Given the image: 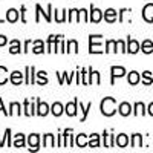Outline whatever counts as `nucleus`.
<instances>
[{
  "label": "nucleus",
  "mask_w": 153,
  "mask_h": 153,
  "mask_svg": "<svg viewBox=\"0 0 153 153\" xmlns=\"http://www.w3.org/2000/svg\"><path fill=\"white\" fill-rule=\"evenodd\" d=\"M100 110L104 117H113L117 113V100L112 97H106L101 100L100 103Z\"/></svg>",
  "instance_id": "1"
},
{
  "label": "nucleus",
  "mask_w": 153,
  "mask_h": 153,
  "mask_svg": "<svg viewBox=\"0 0 153 153\" xmlns=\"http://www.w3.org/2000/svg\"><path fill=\"white\" fill-rule=\"evenodd\" d=\"M103 35L91 34L89 35V54H103Z\"/></svg>",
  "instance_id": "2"
},
{
  "label": "nucleus",
  "mask_w": 153,
  "mask_h": 153,
  "mask_svg": "<svg viewBox=\"0 0 153 153\" xmlns=\"http://www.w3.org/2000/svg\"><path fill=\"white\" fill-rule=\"evenodd\" d=\"M52 11H54V8H52V5H51V3L48 5L46 11H43V8L37 3V5H35V23L40 22L42 16H43V19H45L48 23H51V22H52Z\"/></svg>",
  "instance_id": "3"
},
{
  "label": "nucleus",
  "mask_w": 153,
  "mask_h": 153,
  "mask_svg": "<svg viewBox=\"0 0 153 153\" xmlns=\"http://www.w3.org/2000/svg\"><path fill=\"white\" fill-rule=\"evenodd\" d=\"M104 17V11L98 9L95 5H91V9H89V22L92 23H100Z\"/></svg>",
  "instance_id": "4"
},
{
  "label": "nucleus",
  "mask_w": 153,
  "mask_h": 153,
  "mask_svg": "<svg viewBox=\"0 0 153 153\" xmlns=\"http://www.w3.org/2000/svg\"><path fill=\"white\" fill-rule=\"evenodd\" d=\"M40 135L38 133H31L28 138H26V141H28V149H29V152L32 150V152H37L38 149H40Z\"/></svg>",
  "instance_id": "5"
},
{
  "label": "nucleus",
  "mask_w": 153,
  "mask_h": 153,
  "mask_svg": "<svg viewBox=\"0 0 153 153\" xmlns=\"http://www.w3.org/2000/svg\"><path fill=\"white\" fill-rule=\"evenodd\" d=\"M35 68L34 66H26L25 68V84H28V86H32L35 84Z\"/></svg>",
  "instance_id": "6"
},
{
  "label": "nucleus",
  "mask_w": 153,
  "mask_h": 153,
  "mask_svg": "<svg viewBox=\"0 0 153 153\" xmlns=\"http://www.w3.org/2000/svg\"><path fill=\"white\" fill-rule=\"evenodd\" d=\"M127 74V71L123 66H112L110 68V84H115V78H121Z\"/></svg>",
  "instance_id": "7"
},
{
  "label": "nucleus",
  "mask_w": 153,
  "mask_h": 153,
  "mask_svg": "<svg viewBox=\"0 0 153 153\" xmlns=\"http://www.w3.org/2000/svg\"><path fill=\"white\" fill-rule=\"evenodd\" d=\"M23 113L26 115V117H34V115H37V101L35 104L31 103V101L26 98L23 101Z\"/></svg>",
  "instance_id": "8"
},
{
  "label": "nucleus",
  "mask_w": 153,
  "mask_h": 153,
  "mask_svg": "<svg viewBox=\"0 0 153 153\" xmlns=\"http://www.w3.org/2000/svg\"><path fill=\"white\" fill-rule=\"evenodd\" d=\"M9 81L14 86H22L25 83V74H22L20 71H12L9 72Z\"/></svg>",
  "instance_id": "9"
},
{
  "label": "nucleus",
  "mask_w": 153,
  "mask_h": 153,
  "mask_svg": "<svg viewBox=\"0 0 153 153\" xmlns=\"http://www.w3.org/2000/svg\"><path fill=\"white\" fill-rule=\"evenodd\" d=\"M139 51H141V45H139V42L129 35L127 37V54H138Z\"/></svg>",
  "instance_id": "10"
},
{
  "label": "nucleus",
  "mask_w": 153,
  "mask_h": 153,
  "mask_svg": "<svg viewBox=\"0 0 153 153\" xmlns=\"http://www.w3.org/2000/svg\"><path fill=\"white\" fill-rule=\"evenodd\" d=\"M37 101V115L38 117H46V115L51 112V107L48 103H45V101H42L40 98H35Z\"/></svg>",
  "instance_id": "11"
},
{
  "label": "nucleus",
  "mask_w": 153,
  "mask_h": 153,
  "mask_svg": "<svg viewBox=\"0 0 153 153\" xmlns=\"http://www.w3.org/2000/svg\"><path fill=\"white\" fill-rule=\"evenodd\" d=\"M78 98H75L74 101H71V103H68L65 106V113L68 115V117H75L76 112H78Z\"/></svg>",
  "instance_id": "12"
},
{
  "label": "nucleus",
  "mask_w": 153,
  "mask_h": 153,
  "mask_svg": "<svg viewBox=\"0 0 153 153\" xmlns=\"http://www.w3.org/2000/svg\"><path fill=\"white\" fill-rule=\"evenodd\" d=\"M118 113L121 117H129V115L133 113V106L130 103H127V101H123V103L118 104Z\"/></svg>",
  "instance_id": "13"
},
{
  "label": "nucleus",
  "mask_w": 153,
  "mask_h": 153,
  "mask_svg": "<svg viewBox=\"0 0 153 153\" xmlns=\"http://www.w3.org/2000/svg\"><path fill=\"white\" fill-rule=\"evenodd\" d=\"M101 135H103V144H104V147H107V149H112V147H115V146H117V143H115V138H117V136H115L112 132L109 133L107 130H104V132L101 133Z\"/></svg>",
  "instance_id": "14"
},
{
  "label": "nucleus",
  "mask_w": 153,
  "mask_h": 153,
  "mask_svg": "<svg viewBox=\"0 0 153 153\" xmlns=\"http://www.w3.org/2000/svg\"><path fill=\"white\" fill-rule=\"evenodd\" d=\"M75 74H76V71L71 72V74H68V72H55V75L58 76V83L60 84H65V81H68V84H71L72 80H74V76H75Z\"/></svg>",
  "instance_id": "15"
},
{
  "label": "nucleus",
  "mask_w": 153,
  "mask_h": 153,
  "mask_svg": "<svg viewBox=\"0 0 153 153\" xmlns=\"http://www.w3.org/2000/svg\"><path fill=\"white\" fill-rule=\"evenodd\" d=\"M75 146L80 147V149L89 147V135H86V133L75 135Z\"/></svg>",
  "instance_id": "16"
},
{
  "label": "nucleus",
  "mask_w": 153,
  "mask_h": 153,
  "mask_svg": "<svg viewBox=\"0 0 153 153\" xmlns=\"http://www.w3.org/2000/svg\"><path fill=\"white\" fill-rule=\"evenodd\" d=\"M143 19L147 23H153V3H147L143 8Z\"/></svg>",
  "instance_id": "17"
},
{
  "label": "nucleus",
  "mask_w": 153,
  "mask_h": 153,
  "mask_svg": "<svg viewBox=\"0 0 153 153\" xmlns=\"http://www.w3.org/2000/svg\"><path fill=\"white\" fill-rule=\"evenodd\" d=\"M20 52H23L20 40H17V38H14V40H9V54L17 55V54H20Z\"/></svg>",
  "instance_id": "18"
},
{
  "label": "nucleus",
  "mask_w": 153,
  "mask_h": 153,
  "mask_svg": "<svg viewBox=\"0 0 153 153\" xmlns=\"http://www.w3.org/2000/svg\"><path fill=\"white\" fill-rule=\"evenodd\" d=\"M26 136H25L23 133H17L14 135V139H12V147H16V149H22L26 146Z\"/></svg>",
  "instance_id": "19"
},
{
  "label": "nucleus",
  "mask_w": 153,
  "mask_h": 153,
  "mask_svg": "<svg viewBox=\"0 0 153 153\" xmlns=\"http://www.w3.org/2000/svg\"><path fill=\"white\" fill-rule=\"evenodd\" d=\"M104 20L107 22V23H115L118 20V12H117V9H113V8H107L106 11H104Z\"/></svg>",
  "instance_id": "20"
},
{
  "label": "nucleus",
  "mask_w": 153,
  "mask_h": 153,
  "mask_svg": "<svg viewBox=\"0 0 153 153\" xmlns=\"http://www.w3.org/2000/svg\"><path fill=\"white\" fill-rule=\"evenodd\" d=\"M61 37H63L61 34H58V35L52 34V35H49V37H48V42H46V48H48V49H46V52H48V54H52V48H54V45L60 40Z\"/></svg>",
  "instance_id": "21"
},
{
  "label": "nucleus",
  "mask_w": 153,
  "mask_h": 153,
  "mask_svg": "<svg viewBox=\"0 0 153 153\" xmlns=\"http://www.w3.org/2000/svg\"><path fill=\"white\" fill-rule=\"evenodd\" d=\"M19 16H20V12L16 9V8H9L8 11H6V22H9V23H16V22H19Z\"/></svg>",
  "instance_id": "22"
},
{
  "label": "nucleus",
  "mask_w": 153,
  "mask_h": 153,
  "mask_svg": "<svg viewBox=\"0 0 153 153\" xmlns=\"http://www.w3.org/2000/svg\"><path fill=\"white\" fill-rule=\"evenodd\" d=\"M147 113V107H146V104L144 103H141V101H138V103H135L133 104V115L135 117H139V115H146Z\"/></svg>",
  "instance_id": "23"
},
{
  "label": "nucleus",
  "mask_w": 153,
  "mask_h": 153,
  "mask_svg": "<svg viewBox=\"0 0 153 153\" xmlns=\"http://www.w3.org/2000/svg\"><path fill=\"white\" fill-rule=\"evenodd\" d=\"M139 81H141V75H139V72H136V71L129 72V75H127V83H129L130 86H136Z\"/></svg>",
  "instance_id": "24"
},
{
  "label": "nucleus",
  "mask_w": 153,
  "mask_h": 153,
  "mask_svg": "<svg viewBox=\"0 0 153 153\" xmlns=\"http://www.w3.org/2000/svg\"><path fill=\"white\" fill-rule=\"evenodd\" d=\"M115 143H117V146L120 149H124V147L129 146V136H127L126 133H120V135H117V138H115Z\"/></svg>",
  "instance_id": "25"
},
{
  "label": "nucleus",
  "mask_w": 153,
  "mask_h": 153,
  "mask_svg": "<svg viewBox=\"0 0 153 153\" xmlns=\"http://www.w3.org/2000/svg\"><path fill=\"white\" fill-rule=\"evenodd\" d=\"M51 113H52L54 117H61V115L65 113V106L61 103H58V101H55V103L51 106Z\"/></svg>",
  "instance_id": "26"
},
{
  "label": "nucleus",
  "mask_w": 153,
  "mask_h": 153,
  "mask_svg": "<svg viewBox=\"0 0 153 153\" xmlns=\"http://www.w3.org/2000/svg\"><path fill=\"white\" fill-rule=\"evenodd\" d=\"M32 45H34V48H32V52H34V54L40 55V54H45V52H46L43 40H34V42H32Z\"/></svg>",
  "instance_id": "27"
},
{
  "label": "nucleus",
  "mask_w": 153,
  "mask_h": 153,
  "mask_svg": "<svg viewBox=\"0 0 153 153\" xmlns=\"http://www.w3.org/2000/svg\"><path fill=\"white\" fill-rule=\"evenodd\" d=\"M35 75H37V78H38V80H35V83H37L38 86H46V84L49 83V80H48V72H46V71H38Z\"/></svg>",
  "instance_id": "28"
},
{
  "label": "nucleus",
  "mask_w": 153,
  "mask_h": 153,
  "mask_svg": "<svg viewBox=\"0 0 153 153\" xmlns=\"http://www.w3.org/2000/svg\"><path fill=\"white\" fill-rule=\"evenodd\" d=\"M66 52L68 54H78V42L71 38L68 40V45H66Z\"/></svg>",
  "instance_id": "29"
},
{
  "label": "nucleus",
  "mask_w": 153,
  "mask_h": 153,
  "mask_svg": "<svg viewBox=\"0 0 153 153\" xmlns=\"http://www.w3.org/2000/svg\"><path fill=\"white\" fill-rule=\"evenodd\" d=\"M130 146H132L133 149L143 147V135H141V133H133L132 138H130Z\"/></svg>",
  "instance_id": "30"
},
{
  "label": "nucleus",
  "mask_w": 153,
  "mask_h": 153,
  "mask_svg": "<svg viewBox=\"0 0 153 153\" xmlns=\"http://www.w3.org/2000/svg\"><path fill=\"white\" fill-rule=\"evenodd\" d=\"M43 147H48V149L55 147V136H54L52 133L43 135Z\"/></svg>",
  "instance_id": "31"
},
{
  "label": "nucleus",
  "mask_w": 153,
  "mask_h": 153,
  "mask_svg": "<svg viewBox=\"0 0 153 153\" xmlns=\"http://www.w3.org/2000/svg\"><path fill=\"white\" fill-rule=\"evenodd\" d=\"M78 104H80V110H81V113H83V117H81V120H80V121H81V123H84V121L87 120V115H89V110L92 109V103H87V104L84 106V104L81 103V101H80Z\"/></svg>",
  "instance_id": "32"
},
{
  "label": "nucleus",
  "mask_w": 153,
  "mask_h": 153,
  "mask_svg": "<svg viewBox=\"0 0 153 153\" xmlns=\"http://www.w3.org/2000/svg\"><path fill=\"white\" fill-rule=\"evenodd\" d=\"M54 14H55V22L57 23H65L68 20V9H63V11L55 9Z\"/></svg>",
  "instance_id": "33"
},
{
  "label": "nucleus",
  "mask_w": 153,
  "mask_h": 153,
  "mask_svg": "<svg viewBox=\"0 0 153 153\" xmlns=\"http://www.w3.org/2000/svg\"><path fill=\"white\" fill-rule=\"evenodd\" d=\"M117 48H118L117 40H106V49H104V52H106V54H110V52L117 54V51H118Z\"/></svg>",
  "instance_id": "34"
},
{
  "label": "nucleus",
  "mask_w": 153,
  "mask_h": 153,
  "mask_svg": "<svg viewBox=\"0 0 153 153\" xmlns=\"http://www.w3.org/2000/svg\"><path fill=\"white\" fill-rule=\"evenodd\" d=\"M22 113L23 112H22V104L20 103H16V101H14V103L9 104V117H12V115H19V117H20Z\"/></svg>",
  "instance_id": "35"
},
{
  "label": "nucleus",
  "mask_w": 153,
  "mask_h": 153,
  "mask_svg": "<svg viewBox=\"0 0 153 153\" xmlns=\"http://www.w3.org/2000/svg\"><path fill=\"white\" fill-rule=\"evenodd\" d=\"M8 74H9L8 68L0 66V86H3V84H6L9 81V75Z\"/></svg>",
  "instance_id": "36"
},
{
  "label": "nucleus",
  "mask_w": 153,
  "mask_h": 153,
  "mask_svg": "<svg viewBox=\"0 0 153 153\" xmlns=\"http://www.w3.org/2000/svg\"><path fill=\"white\" fill-rule=\"evenodd\" d=\"M89 147H92V149L100 147V135H98V133L89 135Z\"/></svg>",
  "instance_id": "37"
},
{
  "label": "nucleus",
  "mask_w": 153,
  "mask_h": 153,
  "mask_svg": "<svg viewBox=\"0 0 153 153\" xmlns=\"http://www.w3.org/2000/svg\"><path fill=\"white\" fill-rule=\"evenodd\" d=\"M141 81H143V84H146V86L153 84V75H152V72H150V71L143 72V75H141Z\"/></svg>",
  "instance_id": "38"
},
{
  "label": "nucleus",
  "mask_w": 153,
  "mask_h": 153,
  "mask_svg": "<svg viewBox=\"0 0 153 153\" xmlns=\"http://www.w3.org/2000/svg\"><path fill=\"white\" fill-rule=\"evenodd\" d=\"M141 51L144 54H152L153 52V42L152 40H144L141 43Z\"/></svg>",
  "instance_id": "39"
},
{
  "label": "nucleus",
  "mask_w": 153,
  "mask_h": 153,
  "mask_svg": "<svg viewBox=\"0 0 153 153\" xmlns=\"http://www.w3.org/2000/svg\"><path fill=\"white\" fill-rule=\"evenodd\" d=\"M130 12H132L130 8H121V9L118 11V22H120V23H124L126 16H127V14H130Z\"/></svg>",
  "instance_id": "40"
},
{
  "label": "nucleus",
  "mask_w": 153,
  "mask_h": 153,
  "mask_svg": "<svg viewBox=\"0 0 153 153\" xmlns=\"http://www.w3.org/2000/svg\"><path fill=\"white\" fill-rule=\"evenodd\" d=\"M81 84L83 86H89V72H87V68L81 69Z\"/></svg>",
  "instance_id": "41"
},
{
  "label": "nucleus",
  "mask_w": 153,
  "mask_h": 153,
  "mask_svg": "<svg viewBox=\"0 0 153 153\" xmlns=\"http://www.w3.org/2000/svg\"><path fill=\"white\" fill-rule=\"evenodd\" d=\"M117 43H118V51H120V52L127 54V42H124V40H117Z\"/></svg>",
  "instance_id": "42"
},
{
  "label": "nucleus",
  "mask_w": 153,
  "mask_h": 153,
  "mask_svg": "<svg viewBox=\"0 0 153 153\" xmlns=\"http://www.w3.org/2000/svg\"><path fill=\"white\" fill-rule=\"evenodd\" d=\"M20 22L26 23V6H25V5L20 6Z\"/></svg>",
  "instance_id": "43"
},
{
  "label": "nucleus",
  "mask_w": 153,
  "mask_h": 153,
  "mask_svg": "<svg viewBox=\"0 0 153 153\" xmlns=\"http://www.w3.org/2000/svg\"><path fill=\"white\" fill-rule=\"evenodd\" d=\"M5 136H6V146H8V147H12V135H11V129H6V130H5Z\"/></svg>",
  "instance_id": "44"
},
{
  "label": "nucleus",
  "mask_w": 153,
  "mask_h": 153,
  "mask_svg": "<svg viewBox=\"0 0 153 153\" xmlns=\"http://www.w3.org/2000/svg\"><path fill=\"white\" fill-rule=\"evenodd\" d=\"M57 138H58V144L57 146L58 147H66V144H65V133H63V130L58 132V136Z\"/></svg>",
  "instance_id": "45"
},
{
  "label": "nucleus",
  "mask_w": 153,
  "mask_h": 153,
  "mask_svg": "<svg viewBox=\"0 0 153 153\" xmlns=\"http://www.w3.org/2000/svg\"><path fill=\"white\" fill-rule=\"evenodd\" d=\"M94 83L95 84H101V75H100V72L98 71H94Z\"/></svg>",
  "instance_id": "46"
},
{
  "label": "nucleus",
  "mask_w": 153,
  "mask_h": 153,
  "mask_svg": "<svg viewBox=\"0 0 153 153\" xmlns=\"http://www.w3.org/2000/svg\"><path fill=\"white\" fill-rule=\"evenodd\" d=\"M0 112H2L5 117H9V110H6V107L3 106V100L0 98Z\"/></svg>",
  "instance_id": "47"
},
{
  "label": "nucleus",
  "mask_w": 153,
  "mask_h": 153,
  "mask_svg": "<svg viewBox=\"0 0 153 153\" xmlns=\"http://www.w3.org/2000/svg\"><path fill=\"white\" fill-rule=\"evenodd\" d=\"M75 83L76 84H81V71H80V68L78 69H76V74H75Z\"/></svg>",
  "instance_id": "48"
},
{
  "label": "nucleus",
  "mask_w": 153,
  "mask_h": 153,
  "mask_svg": "<svg viewBox=\"0 0 153 153\" xmlns=\"http://www.w3.org/2000/svg\"><path fill=\"white\" fill-rule=\"evenodd\" d=\"M87 72H89V84H94V69L87 68Z\"/></svg>",
  "instance_id": "49"
},
{
  "label": "nucleus",
  "mask_w": 153,
  "mask_h": 153,
  "mask_svg": "<svg viewBox=\"0 0 153 153\" xmlns=\"http://www.w3.org/2000/svg\"><path fill=\"white\" fill-rule=\"evenodd\" d=\"M31 40H26V42H25V45H23V52L25 54H26V52H29V48H31Z\"/></svg>",
  "instance_id": "50"
},
{
  "label": "nucleus",
  "mask_w": 153,
  "mask_h": 153,
  "mask_svg": "<svg viewBox=\"0 0 153 153\" xmlns=\"http://www.w3.org/2000/svg\"><path fill=\"white\" fill-rule=\"evenodd\" d=\"M6 43H9V40H8L5 35H0V46H5Z\"/></svg>",
  "instance_id": "51"
},
{
  "label": "nucleus",
  "mask_w": 153,
  "mask_h": 153,
  "mask_svg": "<svg viewBox=\"0 0 153 153\" xmlns=\"http://www.w3.org/2000/svg\"><path fill=\"white\" fill-rule=\"evenodd\" d=\"M147 113L150 115V117H153V103H150V104L147 106Z\"/></svg>",
  "instance_id": "52"
},
{
  "label": "nucleus",
  "mask_w": 153,
  "mask_h": 153,
  "mask_svg": "<svg viewBox=\"0 0 153 153\" xmlns=\"http://www.w3.org/2000/svg\"><path fill=\"white\" fill-rule=\"evenodd\" d=\"M5 22H6V19H5V20H3V19H0V25H2V23H5Z\"/></svg>",
  "instance_id": "53"
}]
</instances>
